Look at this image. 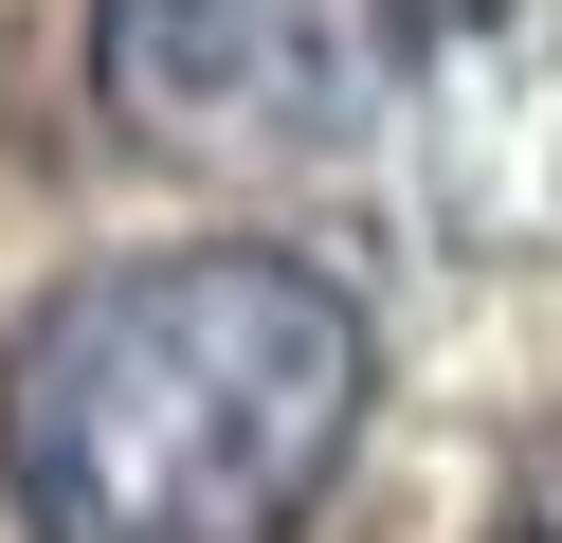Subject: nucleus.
<instances>
[{
  "label": "nucleus",
  "mask_w": 562,
  "mask_h": 543,
  "mask_svg": "<svg viewBox=\"0 0 562 543\" xmlns=\"http://www.w3.org/2000/svg\"><path fill=\"white\" fill-rule=\"evenodd\" d=\"M363 290L272 236H182L37 290L0 344V489L37 543H291L363 453Z\"/></svg>",
  "instance_id": "nucleus-1"
},
{
  "label": "nucleus",
  "mask_w": 562,
  "mask_h": 543,
  "mask_svg": "<svg viewBox=\"0 0 562 543\" xmlns=\"http://www.w3.org/2000/svg\"><path fill=\"white\" fill-rule=\"evenodd\" d=\"M91 91L164 163L291 181L381 145V109L417 91V0H91Z\"/></svg>",
  "instance_id": "nucleus-2"
},
{
  "label": "nucleus",
  "mask_w": 562,
  "mask_h": 543,
  "mask_svg": "<svg viewBox=\"0 0 562 543\" xmlns=\"http://www.w3.org/2000/svg\"><path fill=\"white\" fill-rule=\"evenodd\" d=\"M490 543H562V453H526V489L490 507Z\"/></svg>",
  "instance_id": "nucleus-3"
}]
</instances>
